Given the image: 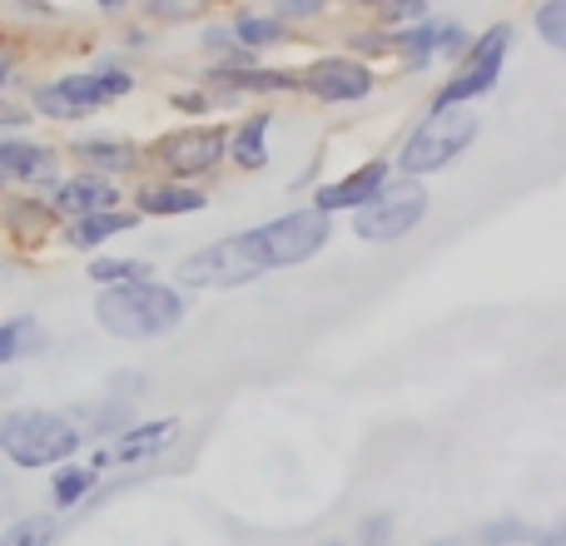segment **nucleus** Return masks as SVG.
<instances>
[{
    "label": "nucleus",
    "mask_w": 566,
    "mask_h": 546,
    "mask_svg": "<svg viewBox=\"0 0 566 546\" xmlns=\"http://www.w3.org/2000/svg\"><path fill=\"white\" fill-rule=\"evenodd\" d=\"M95 323L109 338L125 343H155L185 323V293L169 288L155 279H135V283H105L95 293Z\"/></svg>",
    "instance_id": "1"
},
{
    "label": "nucleus",
    "mask_w": 566,
    "mask_h": 546,
    "mask_svg": "<svg viewBox=\"0 0 566 546\" xmlns=\"http://www.w3.org/2000/svg\"><path fill=\"white\" fill-rule=\"evenodd\" d=\"M478 129H482V119L472 115L468 105L428 109V119L402 139L392 165H398V175H408V179H428V175H438V169L458 165V159L478 145Z\"/></svg>",
    "instance_id": "2"
},
{
    "label": "nucleus",
    "mask_w": 566,
    "mask_h": 546,
    "mask_svg": "<svg viewBox=\"0 0 566 546\" xmlns=\"http://www.w3.org/2000/svg\"><path fill=\"white\" fill-rule=\"evenodd\" d=\"M85 448L80 428L65 412H45V408H15L0 418V452L15 468H60Z\"/></svg>",
    "instance_id": "3"
},
{
    "label": "nucleus",
    "mask_w": 566,
    "mask_h": 546,
    "mask_svg": "<svg viewBox=\"0 0 566 546\" xmlns=\"http://www.w3.org/2000/svg\"><path fill=\"white\" fill-rule=\"evenodd\" d=\"M125 95H135V75L105 65V70H80V75H60L35 85L30 90V109L55 119V125H75V119L99 115L105 105H115Z\"/></svg>",
    "instance_id": "4"
},
{
    "label": "nucleus",
    "mask_w": 566,
    "mask_h": 546,
    "mask_svg": "<svg viewBox=\"0 0 566 546\" xmlns=\"http://www.w3.org/2000/svg\"><path fill=\"white\" fill-rule=\"evenodd\" d=\"M249 244H254L264 273L269 269H298V264H308L313 254H323V249L333 244V214H323V209H313V204L289 209V214L249 229Z\"/></svg>",
    "instance_id": "5"
},
{
    "label": "nucleus",
    "mask_w": 566,
    "mask_h": 546,
    "mask_svg": "<svg viewBox=\"0 0 566 546\" xmlns=\"http://www.w3.org/2000/svg\"><path fill=\"white\" fill-rule=\"evenodd\" d=\"M428 189H422V179H382V189L368 199V204L353 209V234L363 239V244H398V239H408L412 229L428 219Z\"/></svg>",
    "instance_id": "6"
},
{
    "label": "nucleus",
    "mask_w": 566,
    "mask_h": 546,
    "mask_svg": "<svg viewBox=\"0 0 566 546\" xmlns=\"http://www.w3.org/2000/svg\"><path fill=\"white\" fill-rule=\"evenodd\" d=\"M224 155H229L224 125H185V129H169V135L145 145V159L159 165V179H179V185L209 179L224 165Z\"/></svg>",
    "instance_id": "7"
},
{
    "label": "nucleus",
    "mask_w": 566,
    "mask_h": 546,
    "mask_svg": "<svg viewBox=\"0 0 566 546\" xmlns=\"http://www.w3.org/2000/svg\"><path fill=\"white\" fill-rule=\"evenodd\" d=\"M507 50H512V25L502 20V25L482 30V35L468 40V50H462V65L448 75V85L432 90V105L428 109H448V105H472L478 95H488L492 85L502 80V65H507Z\"/></svg>",
    "instance_id": "8"
},
{
    "label": "nucleus",
    "mask_w": 566,
    "mask_h": 546,
    "mask_svg": "<svg viewBox=\"0 0 566 546\" xmlns=\"http://www.w3.org/2000/svg\"><path fill=\"white\" fill-rule=\"evenodd\" d=\"M254 279H264V264H259L254 244H249V229L195 249V254L179 259V269H175V283H185V288H219V293L249 288Z\"/></svg>",
    "instance_id": "9"
},
{
    "label": "nucleus",
    "mask_w": 566,
    "mask_h": 546,
    "mask_svg": "<svg viewBox=\"0 0 566 546\" xmlns=\"http://www.w3.org/2000/svg\"><path fill=\"white\" fill-rule=\"evenodd\" d=\"M298 90L323 99V105H358L378 90V75L358 55H323L298 75Z\"/></svg>",
    "instance_id": "10"
},
{
    "label": "nucleus",
    "mask_w": 566,
    "mask_h": 546,
    "mask_svg": "<svg viewBox=\"0 0 566 546\" xmlns=\"http://www.w3.org/2000/svg\"><path fill=\"white\" fill-rule=\"evenodd\" d=\"M60 175V155L50 145H35V139H0V179L10 185H55Z\"/></svg>",
    "instance_id": "11"
},
{
    "label": "nucleus",
    "mask_w": 566,
    "mask_h": 546,
    "mask_svg": "<svg viewBox=\"0 0 566 546\" xmlns=\"http://www.w3.org/2000/svg\"><path fill=\"white\" fill-rule=\"evenodd\" d=\"M179 442V418H149V422H135V428H125L115 438V448L99 452V462H125V468H135V462H149L159 458V452H169Z\"/></svg>",
    "instance_id": "12"
},
{
    "label": "nucleus",
    "mask_w": 566,
    "mask_h": 546,
    "mask_svg": "<svg viewBox=\"0 0 566 546\" xmlns=\"http://www.w3.org/2000/svg\"><path fill=\"white\" fill-rule=\"evenodd\" d=\"M382 179H388V159H368V165H358L353 175H343V179H328V185L313 195V209H323V214H338V209H358V204H368L373 195L382 189Z\"/></svg>",
    "instance_id": "13"
},
{
    "label": "nucleus",
    "mask_w": 566,
    "mask_h": 546,
    "mask_svg": "<svg viewBox=\"0 0 566 546\" xmlns=\"http://www.w3.org/2000/svg\"><path fill=\"white\" fill-rule=\"evenodd\" d=\"M205 204H209L205 189L179 185V179H149V185L135 189V214L139 219H189Z\"/></svg>",
    "instance_id": "14"
},
{
    "label": "nucleus",
    "mask_w": 566,
    "mask_h": 546,
    "mask_svg": "<svg viewBox=\"0 0 566 546\" xmlns=\"http://www.w3.org/2000/svg\"><path fill=\"white\" fill-rule=\"evenodd\" d=\"M119 204V185L105 175H90V169H80V175L60 179L55 185V199H50V209L65 219L75 214H95V209H115Z\"/></svg>",
    "instance_id": "15"
},
{
    "label": "nucleus",
    "mask_w": 566,
    "mask_h": 546,
    "mask_svg": "<svg viewBox=\"0 0 566 546\" xmlns=\"http://www.w3.org/2000/svg\"><path fill=\"white\" fill-rule=\"evenodd\" d=\"M70 155L80 159V165L90 169V175H135L139 165H145V149L129 145V139H105V135H80L75 145H70Z\"/></svg>",
    "instance_id": "16"
},
{
    "label": "nucleus",
    "mask_w": 566,
    "mask_h": 546,
    "mask_svg": "<svg viewBox=\"0 0 566 546\" xmlns=\"http://www.w3.org/2000/svg\"><path fill=\"white\" fill-rule=\"evenodd\" d=\"M129 229H139V214L135 209H95V214H75L65 224V244L70 249H99L105 239H119V234H129Z\"/></svg>",
    "instance_id": "17"
},
{
    "label": "nucleus",
    "mask_w": 566,
    "mask_h": 546,
    "mask_svg": "<svg viewBox=\"0 0 566 546\" xmlns=\"http://www.w3.org/2000/svg\"><path fill=\"white\" fill-rule=\"evenodd\" d=\"M269 129H274V115H269V109H254V115L239 119V129L229 135V159H234L244 175L269 169Z\"/></svg>",
    "instance_id": "18"
},
{
    "label": "nucleus",
    "mask_w": 566,
    "mask_h": 546,
    "mask_svg": "<svg viewBox=\"0 0 566 546\" xmlns=\"http://www.w3.org/2000/svg\"><path fill=\"white\" fill-rule=\"evenodd\" d=\"M45 348H50V338H45V328H40L35 318L0 323V363H20V358H30V353H45Z\"/></svg>",
    "instance_id": "19"
},
{
    "label": "nucleus",
    "mask_w": 566,
    "mask_h": 546,
    "mask_svg": "<svg viewBox=\"0 0 566 546\" xmlns=\"http://www.w3.org/2000/svg\"><path fill=\"white\" fill-rule=\"evenodd\" d=\"M392 50L402 55V65L408 70H422L438 60V25L432 20H418V25H402L398 35H392Z\"/></svg>",
    "instance_id": "20"
},
{
    "label": "nucleus",
    "mask_w": 566,
    "mask_h": 546,
    "mask_svg": "<svg viewBox=\"0 0 566 546\" xmlns=\"http://www.w3.org/2000/svg\"><path fill=\"white\" fill-rule=\"evenodd\" d=\"M229 35H234V45H244V50H269V45H279L283 35H289V20H279V15H234V25H229Z\"/></svg>",
    "instance_id": "21"
},
{
    "label": "nucleus",
    "mask_w": 566,
    "mask_h": 546,
    "mask_svg": "<svg viewBox=\"0 0 566 546\" xmlns=\"http://www.w3.org/2000/svg\"><path fill=\"white\" fill-rule=\"evenodd\" d=\"M90 487H95V468H65V462H60L55 482H50V502H55V507H75Z\"/></svg>",
    "instance_id": "22"
},
{
    "label": "nucleus",
    "mask_w": 566,
    "mask_h": 546,
    "mask_svg": "<svg viewBox=\"0 0 566 546\" xmlns=\"http://www.w3.org/2000/svg\"><path fill=\"white\" fill-rule=\"evenodd\" d=\"M139 6H145V15L155 25H189V20H199L209 10V0H139Z\"/></svg>",
    "instance_id": "23"
},
{
    "label": "nucleus",
    "mask_w": 566,
    "mask_h": 546,
    "mask_svg": "<svg viewBox=\"0 0 566 546\" xmlns=\"http://www.w3.org/2000/svg\"><path fill=\"white\" fill-rule=\"evenodd\" d=\"M55 542V522L50 517H15L0 532V546H50Z\"/></svg>",
    "instance_id": "24"
},
{
    "label": "nucleus",
    "mask_w": 566,
    "mask_h": 546,
    "mask_svg": "<svg viewBox=\"0 0 566 546\" xmlns=\"http://www.w3.org/2000/svg\"><path fill=\"white\" fill-rule=\"evenodd\" d=\"M532 25H537V35L547 40V50H566V0H542Z\"/></svg>",
    "instance_id": "25"
},
{
    "label": "nucleus",
    "mask_w": 566,
    "mask_h": 546,
    "mask_svg": "<svg viewBox=\"0 0 566 546\" xmlns=\"http://www.w3.org/2000/svg\"><path fill=\"white\" fill-rule=\"evenodd\" d=\"M135 279H149L145 259H95L90 264V283H135Z\"/></svg>",
    "instance_id": "26"
},
{
    "label": "nucleus",
    "mask_w": 566,
    "mask_h": 546,
    "mask_svg": "<svg viewBox=\"0 0 566 546\" xmlns=\"http://www.w3.org/2000/svg\"><path fill=\"white\" fill-rule=\"evenodd\" d=\"M428 15H432V0H378L382 25H418Z\"/></svg>",
    "instance_id": "27"
},
{
    "label": "nucleus",
    "mask_w": 566,
    "mask_h": 546,
    "mask_svg": "<svg viewBox=\"0 0 566 546\" xmlns=\"http://www.w3.org/2000/svg\"><path fill=\"white\" fill-rule=\"evenodd\" d=\"M323 10H328V0H274V15L289 20V25H298V20H318Z\"/></svg>",
    "instance_id": "28"
},
{
    "label": "nucleus",
    "mask_w": 566,
    "mask_h": 546,
    "mask_svg": "<svg viewBox=\"0 0 566 546\" xmlns=\"http://www.w3.org/2000/svg\"><path fill=\"white\" fill-rule=\"evenodd\" d=\"M358 542L363 546H388L392 542V517H388V512H378V517H363Z\"/></svg>",
    "instance_id": "29"
},
{
    "label": "nucleus",
    "mask_w": 566,
    "mask_h": 546,
    "mask_svg": "<svg viewBox=\"0 0 566 546\" xmlns=\"http://www.w3.org/2000/svg\"><path fill=\"white\" fill-rule=\"evenodd\" d=\"M468 30L462 25H438V60H458L462 50H468Z\"/></svg>",
    "instance_id": "30"
},
{
    "label": "nucleus",
    "mask_w": 566,
    "mask_h": 546,
    "mask_svg": "<svg viewBox=\"0 0 566 546\" xmlns=\"http://www.w3.org/2000/svg\"><path fill=\"white\" fill-rule=\"evenodd\" d=\"M10 70H15V50L0 40V95H6V80H10Z\"/></svg>",
    "instance_id": "31"
},
{
    "label": "nucleus",
    "mask_w": 566,
    "mask_h": 546,
    "mask_svg": "<svg viewBox=\"0 0 566 546\" xmlns=\"http://www.w3.org/2000/svg\"><path fill=\"white\" fill-rule=\"evenodd\" d=\"M95 10H105V15H115V10H125V0H90Z\"/></svg>",
    "instance_id": "32"
},
{
    "label": "nucleus",
    "mask_w": 566,
    "mask_h": 546,
    "mask_svg": "<svg viewBox=\"0 0 566 546\" xmlns=\"http://www.w3.org/2000/svg\"><path fill=\"white\" fill-rule=\"evenodd\" d=\"M438 546H478V542H438Z\"/></svg>",
    "instance_id": "33"
},
{
    "label": "nucleus",
    "mask_w": 566,
    "mask_h": 546,
    "mask_svg": "<svg viewBox=\"0 0 566 546\" xmlns=\"http://www.w3.org/2000/svg\"><path fill=\"white\" fill-rule=\"evenodd\" d=\"M318 546H343V542H318Z\"/></svg>",
    "instance_id": "34"
},
{
    "label": "nucleus",
    "mask_w": 566,
    "mask_h": 546,
    "mask_svg": "<svg viewBox=\"0 0 566 546\" xmlns=\"http://www.w3.org/2000/svg\"><path fill=\"white\" fill-rule=\"evenodd\" d=\"M0 189H6V179H0Z\"/></svg>",
    "instance_id": "35"
},
{
    "label": "nucleus",
    "mask_w": 566,
    "mask_h": 546,
    "mask_svg": "<svg viewBox=\"0 0 566 546\" xmlns=\"http://www.w3.org/2000/svg\"><path fill=\"white\" fill-rule=\"evenodd\" d=\"M368 6H378V0H368Z\"/></svg>",
    "instance_id": "36"
}]
</instances>
